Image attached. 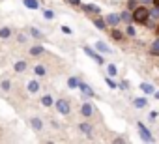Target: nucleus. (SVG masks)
<instances>
[{
	"instance_id": "f257e3e1",
	"label": "nucleus",
	"mask_w": 159,
	"mask_h": 144,
	"mask_svg": "<svg viewBox=\"0 0 159 144\" xmlns=\"http://www.w3.org/2000/svg\"><path fill=\"white\" fill-rule=\"evenodd\" d=\"M148 19H150V10H148V6L140 4V6H137V8L133 10V23L144 25Z\"/></svg>"
},
{
	"instance_id": "f03ea898",
	"label": "nucleus",
	"mask_w": 159,
	"mask_h": 144,
	"mask_svg": "<svg viewBox=\"0 0 159 144\" xmlns=\"http://www.w3.org/2000/svg\"><path fill=\"white\" fill-rule=\"evenodd\" d=\"M83 51H84V54L86 56H90L96 64H99V65H105V58H103V54L96 49V47H90V45H84L83 47Z\"/></svg>"
},
{
	"instance_id": "7ed1b4c3",
	"label": "nucleus",
	"mask_w": 159,
	"mask_h": 144,
	"mask_svg": "<svg viewBox=\"0 0 159 144\" xmlns=\"http://www.w3.org/2000/svg\"><path fill=\"white\" fill-rule=\"evenodd\" d=\"M54 109H56V112L62 114V116H69V114H71V103H69V99H64V97L56 99V101H54Z\"/></svg>"
},
{
	"instance_id": "20e7f679",
	"label": "nucleus",
	"mask_w": 159,
	"mask_h": 144,
	"mask_svg": "<svg viewBox=\"0 0 159 144\" xmlns=\"http://www.w3.org/2000/svg\"><path fill=\"white\" fill-rule=\"evenodd\" d=\"M94 112H96V109H94V103H92L90 99H84V101L81 103V116L90 120V118L94 116Z\"/></svg>"
},
{
	"instance_id": "39448f33",
	"label": "nucleus",
	"mask_w": 159,
	"mask_h": 144,
	"mask_svg": "<svg viewBox=\"0 0 159 144\" xmlns=\"http://www.w3.org/2000/svg\"><path fill=\"white\" fill-rule=\"evenodd\" d=\"M137 129H139V137H140L144 142H153V140H155L153 135H152V131H150L142 122H137Z\"/></svg>"
},
{
	"instance_id": "423d86ee",
	"label": "nucleus",
	"mask_w": 159,
	"mask_h": 144,
	"mask_svg": "<svg viewBox=\"0 0 159 144\" xmlns=\"http://www.w3.org/2000/svg\"><path fill=\"white\" fill-rule=\"evenodd\" d=\"M79 92H81L83 99H94V97H96L94 88H92L88 83H84V81H81V84H79Z\"/></svg>"
},
{
	"instance_id": "0eeeda50",
	"label": "nucleus",
	"mask_w": 159,
	"mask_h": 144,
	"mask_svg": "<svg viewBox=\"0 0 159 144\" xmlns=\"http://www.w3.org/2000/svg\"><path fill=\"white\" fill-rule=\"evenodd\" d=\"M77 129H79V133H83L84 137H88V138H92V135H94V125L88 122V120H84V122H81L77 125Z\"/></svg>"
},
{
	"instance_id": "6e6552de",
	"label": "nucleus",
	"mask_w": 159,
	"mask_h": 144,
	"mask_svg": "<svg viewBox=\"0 0 159 144\" xmlns=\"http://www.w3.org/2000/svg\"><path fill=\"white\" fill-rule=\"evenodd\" d=\"M92 23H94V26H96L98 30H101V32L109 30V25H107L105 17H101V15H94V17H92Z\"/></svg>"
},
{
	"instance_id": "1a4fd4ad",
	"label": "nucleus",
	"mask_w": 159,
	"mask_h": 144,
	"mask_svg": "<svg viewBox=\"0 0 159 144\" xmlns=\"http://www.w3.org/2000/svg\"><path fill=\"white\" fill-rule=\"evenodd\" d=\"M30 127H32L36 133H41V131L45 129V124H43V120H41L39 116H32V118H30Z\"/></svg>"
},
{
	"instance_id": "9d476101",
	"label": "nucleus",
	"mask_w": 159,
	"mask_h": 144,
	"mask_svg": "<svg viewBox=\"0 0 159 144\" xmlns=\"http://www.w3.org/2000/svg\"><path fill=\"white\" fill-rule=\"evenodd\" d=\"M105 21H107L109 28L120 26V15H118V13H107V15H105Z\"/></svg>"
},
{
	"instance_id": "9b49d317",
	"label": "nucleus",
	"mask_w": 159,
	"mask_h": 144,
	"mask_svg": "<svg viewBox=\"0 0 159 144\" xmlns=\"http://www.w3.org/2000/svg\"><path fill=\"white\" fill-rule=\"evenodd\" d=\"M81 8H83L84 13H88V15H99V13H101V8L96 6V4H81Z\"/></svg>"
},
{
	"instance_id": "f8f14e48",
	"label": "nucleus",
	"mask_w": 159,
	"mask_h": 144,
	"mask_svg": "<svg viewBox=\"0 0 159 144\" xmlns=\"http://www.w3.org/2000/svg\"><path fill=\"white\" fill-rule=\"evenodd\" d=\"M26 32H28V36H30V38L38 39V41H43V39H45V34H43L39 28H36V26H30V28H26Z\"/></svg>"
},
{
	"instance_id": "ddd939ff",
	"label": "nucleus",
	"mask_w": 159,
	"mask_h": 144,
	"mask_svg": "<svg viewBox=\"0 0 159 144\" xmlns=\"http://www.w3.org/2000/svg\"><path fill=\"white\" fill-rule=\"evenodd\" d=\"M81 77H77V75H71V77H67V81H66V84H67V88L69 90H79V84H81Z\"/></svg>"
},
{
	"instance_id": "4468645a",
	"label": "nucleus",
	"mask_w": 159,
	"mask_h": 144,
	"mask_svg": "<svg viewBox=\"0 0 159 144\" xmlns=\"http://www.w3.org/2000/svg\"><path fill=\"white\" fill-rule=\"evenodd\" d=\"M120 15V23H124V25H129V23H133V11L131 10H124V11H120L118 13Z\"/></svg>"
},
{
	"instance_id": "2eb2a0df",
	"label": "nucleus",
	"mask_w": 159,
	"mask_h": 144,
	"mask_svg": "<svg viewBox=\"0 0 159 144\" xmlns=\"http://www.w3.org/2000/svg\"><path fill=\"white\" fill-rule=\"evenodd\" d=\"M28 52H30V56L39 58V56H43V54H45V47H43V45H32Z\"/></svg>"
},
{
	"instance_id": "dca6fc26",
	"label": "nucleus",
	"mask_w": 159,
	"mask_h": 144,
	"mask_svg": "<svg viewBox=\"0 0 159 144\" xmlns=\"http://www.w3.org/2000/svg\"><path fill=\"white\" fill-rule=\"evenodd\" d=\"M26 90H28L30 94H38V92L41 90V83H39V81H36V79H32V81H28Z\"/></svg>"
},
{
	"instance_id": "f3484780",
	"label": "nucleus",
	"mask_w": 159,
	"mask_h": 144,
	"mask_svg": "<svg viewBox=\"0 0 159 144\" xmlns=\"http://www.w3.org/2000/svg\"><path fill=\"white\" fill-rule=\"evenodd\" d=\"M26 69H28V62L26 60H17L13 64V71H15V73H25Z\"/></svg>"
},
{
	"instance_id": "a211bd4d",
	"label": "nucleus",
	"mask_w": 159,
	"mask_h": 144,
	"mask_svg": "<svg viewBox=\"0 0 159 144\" xmlns=\"http://www.w3.org/2000/svg\"><path fill=\"white\" fill-rule=\"evenodd\" d=\"M32 71H34V75H36V77H47V73H49L47 67H45L43 64H36V65L32 67Z\"/></svg>"
},
{
	"instance_id": "6ab92c4d",
	"label": "nucleus",
	"mask_w": 159,
	"mask_h": 144,
	"mask_svg": "<svg viewBox=\"0 0 159 144\" xmlns=\"http://www.w3.org/2000/svg\"><path fill=\"white\" fill-rule=\"evenodd\" d=\"M139 88H140V92H142L144 96H153V92H155L153 84H150V83H140Z\"/></svg>"
},
{
	"instance_id": "aec40b11",
	"label": "nucleus",
	"mask_w": 159,
	"mask_h": 144,
	"mask_svg": "<svg viewBox=\"0 0 159 144\" xmlns=\"http://www.w3.org/2000/svg\"><path fill=\"white\" fill-rule=\"evenodd\" d=\"M39 103H41L45 109H49V107H54V99H52V96H51V94H45V96L39 99Z\"/></svg>"
},
{
	"instance_id": "412c9836",
	"label": "nucleus",
	"mask_w": 159,
	"mask_h": 144,
	"mask_svg": "<svg viewBox=\"0 0 159 144\" xmlns=\"http://www.w3.org/2000/svg\"><path fill=\"white\" fill-rule=\"evenodd\" d=\"M133 107L135 109H146L148 107V97H135L133 99Z\"/></svg>"
},
{
	"instance_id": "4be33fe9",
	"label": "nucleus",
	"mask_w": 159,
	"mask_h": 144,
	"mask_svg": "<svg viewBox=\"0 0 159 144\" xmlns=\"http://www.w3.org/2000/svg\"><path fill=\"white\" fill-rule=\"evenodd\" d=\"M107 75L109 77H112V79H116L120 73H118V65L116 64H107Z\"/></svg>"
},
{
	"instance_id": "5701e85b",
	"label": "nucleus",
	"mask_w": 159,
	"mask_h": 144,
	"mask_svg": "<svg viewBox=\"0 0 159 144\" xmlns=\"http://www.w3.org/2000/svg\"><path fill=\"white\" fill-rule=\"evenodd\" d=\"M94 47H96L101 54H103V52H105V54H111V47H109L105 41H96V45H94Z\"/></svg>"
},
{
	"instance_id": "b1692460",
	"label": "nucleus",
	"mask_w": 159,
	"mask_h": 144,
	"mask_svg": "<svg viewBox=\"0 0 159 144\" xmlns=\"http://www.w3.org/2000/svg\"><path fill=\"white\" fill-rule=\"evenodd\" d=\"M150 54L152 56H159V36H157V39H153L150 43Z\"/></svg>"
},
{
	"instance_id": "393cba45",
	"label": "nucleus",
	"mask_w": 159,
	"mask_h": 144,
	"mask_svg": "<svg viewBox=\"0 0 159 144\" xmlns=\"http://www.w3.org/2000/svg\"><path fill=\"white\" fill-rule=\"evenodd\" d=\"M11 88H13V83H11L10 79H2V81H0V90H2V92L8 94Z\"/></svg>"
},
{
	"instance_id": "a878e982",
	"label": "nucleus",
	"mask_w": 159,
	"mask_h": 144,
	"mask_svg": "<svg viewBox=\"0 0 159 144\" xmlns=\"http://www.w3.org/2000/svg\"><path fill=\"white\" fill-rule=\"evenodd\" d=\"M11 34H13V30L10 26H2V28H0V39H10Z\"/></svg>"
},
{
	"instance_id": "bb28decb",
	"label": "nucleus",
	"mask_w": 159,
	"mask_h": 144,
	"mask_svg": "<svg viewBox=\"0 0 159 144\" xmlns=\"http://www.w3.org/2000/svg\"><path fill=\"white\" fill-rule=\"evenodd\" d=\"M41 15H43V19H47V21H52V19L56 17V13H54L51 8H43V10H41Z\"/></svg>"
},
{
	"instance_id": "cd10ccee",
	"label": "nucleus",
	"mask_w": 159,
	"mask_h": 144,
	"mask_svg": "<svg viewBox=\"0 0 159 144\" xmlns=\"http://www.w3.org/2000/svg\"><path fill=\"white\" fill-rule=\"evenodd\" d=\"M127 38H135L137 36V28L133 26V23H129V25H125V32H124Z\"/></svg>"
},
{
	"instance_id": "c85d7f7f",
	"label": "nucleus",
	"mask_w": 159,
	"mask_h": 144,
	"mask_svg": "<svg viewBox=\"0 0 159 144\" xmlns=\"http://www.w3.org/2000/svg\"><path fill=\"white\" fill-rule=\"evenodd\" d=\"M28 39H30L28 32H19V34H17V43H19V45H25V43H28Z\"/></svg>"
},
{
	"instance_id": "c756f323",
	"label": "nucleus",
	"mask_w": 159,
	"mask_h": 144,
	"mask_svg": "<svg viewBox=\"0 0 159 144\" xmlns=\"http://www.w3.org/2000/svg\"><path fill=\"white\" fill-rule=\"evenodd\" d=\"M148 10H150V19H153V21H159V6L152 4V8H148Z\"/></svg>"
},
{
	"instance_id": "7c9ffc66",
	"label": "nucleus",
	"mask_w": 159,
	"mask_h": 144,
	"mask_svg": "<svg viewBox=\"0 0 159 144\" xmlns=\"http://www.w3.org/2000/svg\"><path fill=\"white\" fill-rule=\"evenodd\" d=\"M23 4L28 10H39V2H38V0H23Z\"/></svg>"
},
{
	"instance_id": "2f4dec72",
	"label": "nucleus",
	"mask_w": 159,
	"mask_h": 144,
	"mask_svg": "<svg viewBox=\"0 0 159 144\" xmlns=\"http://www.w3.org/2000/svg\"><path fill=\"white\" fill-rule=\"evenodd\" d=\"M111 36H112V39H116V41H122V39H124V32L118 30V26L111 30Z\"/></svg>"
},
{
	"instance_id": "473e14b6",
	"label": "nucleus",
	"mask_w": 159,
	"mask_h": 144,
	"mask_svg": "<svg viewBox=\"0 0 159 144\" xmlns=\"http://www.w3.org/2000/svg\"><path fill=\"white\" fill-rule=\"evenodd\" d=\"M105 84H107L111 90H116V88H118V83H116L112 77H109V75H105Z\"/></svg>"
},
{
	"instance_id": "72a5a7b5",
	"label": "nucleus",
	"mask_w": 159,
	"mask_h": 144,
	"mask_svg": "<svg viewBox=\"0 0 159 144\" xmlns=\"http://www.w3.org/2000/svg\"><path fill=\"white\" fill-rule=\"evenodd\" d=\"M118 88H120L122 92H127V90L131 88V84H129V81H125V79H122V81H118Z\"/></svg>"
},
{
	"instance_id": "f704fd0d",
	"label": "nucleus",
	"mask_w": 159,
	"mask_h": 144,
	"mask_svg": "<svg viewBox=\"0 0 159 144\" xmlns=\"http://www.w3.org/2000/svg\"><path fill=\"white\" fill-rule=\"evenodd\" d=\"M125 6H127V10L133 11L137 6H140V0H127V4H125Z\"/></svg>"
},
{
	"instance_id": "c9c22d12",
	"label": "nucleus",
	"mask_w": 159,
	"mask_h": 144,
	"mask_svg": "<svg viewBox=\"0 0 159 144\" xmlns=\"http://www.w3.org/2000/svg\"><path fill=\"white\" fill-rule=\"evenodd\" d=\"M60 30H62V32H64L66 36H71V34H73V30H71V28H69L67 25H62V26H60Z\"/></svg>"
},
{
	"instance_id": "e433bc0d",
	"label": "nucleus",
	"mask_w": 159,
	"mask_h": 144,
	"mask_svg": "<svg viewBox=\"0 0 159 144\" xmlns=\"http://www.w3.org/2000/svg\"><path fill=\"white\" fill-rule=\"evenodd\" d=\"M112 142H114V144H124V142H127V138H125V137H114Z\"/></svg>"
},
{
	"instance_id": "4c0bfd02",
	"label": "nucleus",
	"mask_w": 159,
	"mask_h": 144,
	"mask_svg": "<svg viewBox=\"0 0 159 144\" xmlns=\"http://www.w3.org/2000/svg\"><path fill=\"white\" fill-rule=\"evenodd\" d=\"M66 2H67L69 6H81V4H83V0H66Z\"/></svg>"
},
{
	"instance_id": "58836bf2",
	"label": "nucleus",
	"mask_w": 159,
	"mask_h": 144,
	"mask_svg": "<svg viewBox=\"0 0 159 144\" xmlns=\"http://www.w3.org/2000/svg\"><path fill=\"white\" fill-rule=\"evenodd\" d=\"M150 122H155V118H157V110H150Z\"/></svg>"
},
{
	"instance_id": "ea45409f",
	"label": "nucleus",
	"mask_w": 159,
	"mask_h": 144,
	"mask_svg": "<svg viewBox=\"0 0 159 144\" xmlns=\"http://www.w3.org/2000/svg\"><path fill=\"white\" fill-rule=\"evenodd\" d=\"M140 4H144V6H148V4H153V0H140Z\"/></svg>"
},
{
	"instance_id": "a19ab883",
	"label": "nucleus",
	"mask_w": 159,
	"mask_h": 144,
	"mask_svg": "<svg viewBox=\"0 0 159 144\" xmlns=\"http://www.w3.org/2000/svg\"><path fill=\"white\" fill-rule=\"evenodd\" d=\"M153 97H155V99H159V90H155V92H153Z\"/></svg>"
},
{
	"instance_id": "79ce46f5",
	"label": "nucleus",
	"mask_w": 159,
	"mask_h": 144,
	"mask_svg": "<svg viewBox=\"0 0 159 144\" xmlns=\"http://www.w3.org/2000/svg\"><path fill=\"white\" fill-rule=\"evenodd\" d=\"M153 4H155V6H159V0H153Z\"/></svg>"
},
{
	"instance_id": "37998d69",
	"label": "nucleus",
	"mask_w": 159,
	"mask_h": 144,
	"mask_svg": "<svg viewBox=\"0 0 159 144\" xmlns=\"http://www.w3.org/2000/svg\"><path fill=\"white\" fill-rule=\"evenodd\" d=\"M155 30H157V36H159V25H157V28H155Z\"/></svg>"
}]
</instances>
